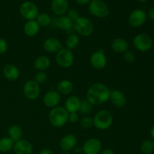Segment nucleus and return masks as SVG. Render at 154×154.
Here are the masks:
<instances>
[{
  "label": "nucleus",
  "instance_id": "1",
  "mask_svg": "<svg viewBox=\"0 0 154 154\" xmlns=\"http://www.w3.org/2000/svg\"><path fill=\"white\" fill-rule=\"evenodd\" d=\"M111 90L105 84L96 83L89 87L87 92V99L93 105H102L109 100Z\"/></svg>",
  "mask_w": 154,
  "mask_h": 154
},
{
  "label": "nucleus",
  "instance_id": "2",
  "mask_svg": "<svg viewBox=\"0 0 154 154\" xmlns=\"http://www.w3.org/2000/svg\"><path fill=\"white\" fill-rule=\"evenodd\" d=\"M69 114L64 107L57 106L52 108L48 114L49 123L55 128L63 127L69 121Z\"/></svg>",
  "mask_w": 154,
  "mask_h": 154
},
{
  "label": "nucleus",
  "instance_id": "3",
  "mask_svg": "<svg viewBox=\"0 0 154 154\" xmlns=\"http://www.w3.org/2000/svg\"><path fill=\"white\" fill-rule=\"evenodd\" d=\"M93 126L99 130H107L112 126L114 117L108 110L98 111L93 117Z\"/></svg>",
  "mask_w": 154,
  "mask_h": 154
},
{
  "label": "nucleus",
  "instance_id": "4",
  "mask_svg": "<svg viewBox=\"0 0 154 154\" xmlns=\"http://www.w3.org/2000/svg\"><path fill=\"white\" fill-rule=\"evenodd\" d=\"M74 29L80 35L88 37L94 32V25L93 22L86 17H80L74 21Z\"/></svg>",
  "mask_w": 154,
  "mask_h": 154
},
{
  "label": "nucleus",
  "instance_id": "5",
  "mask_svg": "<svg viewBox=\"0 0 154 154\" xmlns=\"http://www.w3.org/2000/svg\"><path fill=\"white\" fill-rule=\"evenodd\" d=\"M75 57L72 51L66 48H63L56 54V62L60 67L69 69L73 65Z\"/></svg>",
  "mask_w": 154,
  "mask_h": 154
},
{
  "label": "nucleus",
  "instance_id": "6",
  "mask_svg": "<svg viewBox=\"0 0 154 154\" xmlns=\"http://www.w3.org/2000/svg\"><path fill=\"white\" fill-rule=\"evenodd\" d=\"M134 47L140 52H147L152 48L153 41L151 37L146 33H139L133 38Z\"/></svg>",
  "mask_w": 154,
  "mask_h": 154
},
{
  "label": "nucleus",
  "instance_id": "7",
  "mask_svg": "<svg viewBox=\"0 0 154 154\" xmlns=\"http://www.w3.org/2000/svg\"><path fill=\"white\" fill-rule=\"evenodd\" d=\"M89 11L98 18H105L109 14L108 5L101 0H91L89 4Z\"/></svg>",
  "mask_w": 154,
  "mask_h": 154
},
{
  "label": "nucleus",
  "instance_id": "8",
  "mask_svg": "<svg viewBox=\"0 0 154 154\" xmlns=\"http://www.w3.org/2000/svg\"><path fill=\"white\" fill-rule=\"evenodd\" d=\"M20 13L27 21L35 20L39 14L36 5L32 2H25L23 3L20 7Z\"/></svg>",
  "mask_w": 154,
  "mask_h": 154
},
{
  "label": "nucleus",
  "instance_id": "9",
  "mask_svg": "<svg viewBox=\"0 0 154 154\" xmlns=\"http://www.w3.org/2000/svg\"><path fill=\"white\" fill-rule=\"evenodd\" d=\"M23 91L26 99L29 100H35L40 96V85H38L34 80H29L24 84Z\"/></svg>",
  "mask_w": 154,
  "mask_h": 154
},
{
  "label": "nucleus",
  "instance_id": "10",
  "mask_svg": "<svg viewBox=\"0 0 154 154\" xmlns=\"http://www.w3.org/2000/svg\"><path fill=\"white\" fill-rule=\"evenodd\" d=\"M91 66L97 70H102L107 66V57L102 49H99L91 54L90 58Z\"/></svg>",
  "mask_w": 154,
  "mask_h": 154
},
{
  "label": "nucleus",
  "instance_id": "11",
  "mask_svg": "<svg viewBox=\"0 0 154 154\" xmlns=\"http://www.w3.org/2000/svg\"><path fill=\"white\" fill-rule=\"evenodd\" d=\"M147 20V14L141 9H136L131 12L128 17V23L131 26L138 28L145 23Z\"/></svg>",
  "mask_w": 154,
  "mask_h": 154
},
{
  "label": "nucleus",
  "instance_id": "12",
  "mask_svg": "<svg viewBox=\"0 0 154 154\" xmlns=\"http://www.w3.org/2000/svg\"><path fill=\"white\" fill-rule=\"evenodd\" d=\"M102 144L99 139L95 138H89L84 143L82 151L84 154H99L102 150Z\"/></svg>",
  "mask_w": 154,
  "mask_h": 154
},
{
  "label": "nucleus",
  "instance_id": "13",
  "mask_svg": "<svg viewBox=\"0 0 154 154\" xmlns=\"http://www.w3.org/2000/svg\"><path fill=\"white\" fill-rule=\"evenodd\" d=\"M60 101H61V96L60 93L56 90H51L45 93L43 97L44 105L49 108H54L59 106Z\"/></svg>",
  "mask_w": 154,
  "mask_h": 154
},
{
  "label": "nucleus",
  "instance_id": "14",
  "mask_svg": "<svg viewBox=\"0 0 154 154\" xmlns=\"http://www.w3.org/2000/svg\"><path fill=\"white\" fill-rule=\"evenodd\" d=\"M14 154H32L33 151L32 144L28 140L21 138L14 142L13 147Z\"/></svg>",
  "mask_w": 154,
  "mask_h": 154
},
{
  "label": "nucleus",
  "instance_id": "15",
  "mask_svg": "<svg viewBox=\"0 0 154 154\" xmlns=\"http://www.w3.org/2000/svg\"><path fill=\"white\" fill-rule=\"evenodd\" d=\"M109 100L115 108H122L126 105V97L124 93L119 90H111L110 93Z\"/></svg>",
  "mask_w": 154,
  "mask_h": 154
},
{
  "label": "nucleus",
  "instance_id": "16",
  "mask_svg": "<svg viewBox=\"0 0 154 154\" xmlns=\"http://www.w3.org/2000/svg\"><path fill=\"white\" fill-rule=\"evenodd\" d=\"M78 143V138L73 134H68L62 138L60 141V147L63 152H69L73 150Z\"/></svg>",
  "mask_w": 154,
  "mask_h": 154
},
{
  "label": "nucleus",
  "instance_id": "17",
  "mask_svg": "<svg viewBox=\"0 0 154 154\" xmlns=\"http://www.w3.org/2000/svg\"><path fill=\"white\" fill-rule=\"evenodd\" d=\"M43 48L45 51L51 54H57L63 48L61 42L57 38H48L43 42Z\"/></svg>",
  "mask_w": 154,
  "mask_h": 154
},
{
  "label": "nucleus",
  "instance_id": "18",
  "mask_svg": "<svg viewBox=\"0 0 154 154\" xmlns=\"http://www.w3.org/2000/svg\"><path fill=\"white\" fill-rule=\"evenodd\" d=\"M69 9L68 0H53L51 2V10L58 16H63Z\"/></svg>",
  "mask_w": 154,
  "mask_h": 154
},
{
  "label": "nucleus",
  "instance_id": "19",
  "mask_svg": "<svg viewBox=\"0 0 154 154\" xmlns=\"http://www.w3.org/2000/svg\"><path fill=\"white\" fill-rule=\"evenodd\" d=\"M81 99L76 96H71L66 99L64 108L69 113L78 112L81 107Z\"/></svg>",
  "mask_w": 154,
  "mask_h": 154
},
{
  "label": "nucleus",
  "instance_id": "20",
  "mask_svg": "<svg viewBox=\"0 0 154 154\" xmlns=\"http://www.w3.org/2000/svg\"><path fill=\"white\" fill-rule=\"evenodd\" d=\"M3 74L6 79L11 81H14L19 78L20 72L16 66L13 64H7L3 69Z\"/></svg>",
  "mask_w": 154,
  "mask_h": 154
},
{
  "label": "nucleus",
  "instance_id": "21",
  "mask_svg": "<svg viewBox=\"0 0 154 154\" xmlns=\"http://www.w3.org/2000/svg\"><path fill=\"white\" fill-rule=\"evenodd\" d=\"M129 43L127 41L122 38H117L112 41L111 48L113 51L117 54H124L129 50Z\"/></svg>",
  "mask_w": 154,
  "mask_h": 154
},
{
  "label": "nucleus",
  "instance_id": "22",
  "mask_svg": "<svg viewBox=\"0 0 154 154\" xmlns=\"http://www.w3.org/2000/svg\"><path fill=\"white\" fill-rule=\"evenodd\" d=\"M40 27L35 20L27 21L23 26L24 34L28 37H34L39 32Z\"/></svg>",
  "mask_w": 154,
  "mask_h": 154
},
{
  "label": "nucleus",
  "instance_id": "23",
  "mask_svg": "<svg viewBox=\"0 0 154 154\" xmlns=\"http://www.w3.org/2000/svg\"><path fill=\"white\" fill-rule=\"evenodd\" d=\"M56 26L57 28L63 31H69L74 28V21L66 15L59 17L56 20Z\"/></svg>",
  "mask_w": 154,
  "mask_h": 154
},
{
  "label": "nucleus",
  "instance_id": "24",
  "mask_svg": "<svg viewBox=\"0 0 154 154\" xmlns=\"http://www.w3.org/2000/svg\"><path fill=\"white\" fill-rule=\"evenodd\" d=\"M51 59L45 55L40 56L35 60L33 66L36 70L39 72H44L51 66Z\"/></svg>",
  "mask_w": 154,
  "mask_h": 154
},
{
  "label": "nucleus",
  "instance_id": "25",
  "mask_svg": "<svg viewBox=\"0 0 154 154\" xmlns=\"http://www.w3.org/2000/svg\"><path fill=\"white\" fill-rule=\"evenodd\" d=\"M74 86L72 81L69 80H63L57 85V92L60 95H69L73 91Z\"/></svg>",
  "mask_w": 154,
  "mask_h": 154
},
{
  "label": "nucleus",
  "instance_id": "26",
  "mask_svg": "<svg viewBox=\"0 0 154 154\" xmlns=\"http://www.w3.org/2000/svg\"><path fill=\"white\" fill-rule=\"evenodd\" d=\"M8 137L11 139L13 140L14 142L19 141L23 137V130L22 128L18 125H12L9 127L8 130Z\"/></svg>",
  "mask_w": 154,
  "mask_h": 154
},
{
  "label": "nucleus",
  "instance_id": "27",
  "mask_svg": "<svg viewBox=\"0 0 154 154\" xmlns=\"http://www.w3.org/2000/svg\"><path fill=\"white\" fill-rule=\"evenodd\" d=\"M14 141L9 137H4L0 139V151L2 153H7L13 149Z\"/></svg>",
  "mask_w": 154,
  "mask_h": 154
},
{
  "label": "nucleus",
  "instance_id": "28",
  "mask_svg": "<svg viewBox=\"0 0 154 154\" xmlns=\"http://www.w3.org/2000/svg\"><path fill=\"white\" fill-rule=\"evenodd\" d=\"M80 38L79 37H78V35H77L75 34L69 35L66 39V48L72 51V50L75 49V48L78 46Z\"/></svg>",
  "mask_w": 154,
  "mask_h": 154
},
{
  "label": "nucleus",
  "instance_id": "29",
  "mask_svg": "<svg viewBox=\"0 0 154 154\" xmlns=\"http://www.w3.org/2000/svg\"><path fill=\"white\" fill-rule=\"evenodd\" d=\"M35 20L40 26L43 27L48 26L51 25V22H52L51 17L47 13L38 14V15L36 17Z\"/></svg>",
  "mask_w": 154,
  "mask_h": 154
},
{
  "label": "nucleus",
  "instance_id": "30",
  "mask_svg": "<svg viewBox=\"0 0 154 154\" xmlns=\"http://www.w3.org/2000/svg\"><path fill=\"white\" fill-rule=\"evenodd\" d=\"M141 151L144 154H151L154 151V141L152 139H147L141 143Z\"/></svg>",
  "mask_w": 154,
  "mask_h": 154
},
{
  "label": "nucleus",
  "instance_id": "31",
  "mask_svg": "<svg viewBox=\"0 0 154 154\" xmlns=\"http://www.w3.org/2000/svg\"><path fill=\"white\" fill-rule=\"evenodd\" d=\"M92 110H93V105L87 99L81 100V107H80V109L78 111L80 114L86 116L90 114L92 112Z\"/></svg>",
  "mask_w": 154,
  "mask_h": 154
},
{
  "label": "nucleus",
  "instance_id": "32",
  "mask_svg": "<svg viewBox=\"0 0 154 154\" xmlns=\"http://www.w3.org/2000/svg\"><path fill=\"white\" fill-rule=\"evenodd\" d=\"M48 79V75L45 72H38L35 74L34 78V81L37 83L38 85L45 84Z\"/></svg>",
  "mask_w": 154,
  "mask_h": 154
},
{
  "label": "nucleus",
  "instance_id": "33",
  "mask_svg": "<svg viewBox=\"0 0 154 154\" xmlns=\"http://www.w3.org/2000/svg\"><path fill=\"white\" fill-rule=\"evenodd\" d=\"M80 124H81V127L84 129H90L93 126V120L91 117L85 116L81 119Z\"/></svg>",
  "mask_w": 154,
  "mask_h": 154
},
{
  "label": "nucleus",
  "instance_id": "34",
  "mask_svg": "<svg viewBox=\"0 0 154 154\" xmlns=\"http://www.w3.org/2000/svg\"><path fill=\"white\" fill-rule=\"evenodd\" d=\"M123 54V59L128 63H133L135 60V54L133 51L128 50Z\"/></svg>",
  "mask_w": 154,
  "mask_h": 154
},
{
  "label": "nucleus",
  "instance_id": "35",
  "mask_svg": "<svg viewBox=\"0 0 154 154\" xmlns=\"http://www.w3.org/2000/svg\"><path fill=\"white\" fill-rule=\"evenodd\" d=\"M67 16L73 21L76 20L78 17H80L79 13H78V11L75 10V9H71V10H69V11H68Z\"/></svg>",
  "mask_w": 154,
  "mask_h": 154
},
{
  "label": "nucleus",
  "instance_id": "36",
  "mask_svg": "<svg viewBox=\"0 0 154 154\" xmlns=\"http://www.w3.org/2000/svg\"><path fill=\"white\" fill-rule=\"evenodd\" d=\"M8 48L7 42L2 38H0V54H3L6 53Z\"/></svg>",
  "mask_w": 154,
  "mask_h": 154
},
{
  "label": "nucleus",
  "instance_id": "37",
  "mask_svg": "<svg viewBox=\"0 0 154 154\" xmlns=\"http://www.w3.org/2000/svg\"><path fill=\"white\" fill-rule=\"evenodd\" d=\"M79 120V116H78V113L73 112L69 113V121L72 123H75L78 121Z\"/></svg>",
  "mask_w": 154,
  "mask_h": 154
},
{
  "label": "nucleus",
  "instance_id": "38",
  "mask_svg": "<svg viewBox=\"0 0 154 154\" xmlns=\"http://www.w3.org/2000/svg\"><path fill=\"white\" fill-rule=\"evenodd\" d=\"M38 154H54V152L49 148H43L39 151Z\"/></svg>",
  "mask_w": 154,
  "mask_h": 154
},
{
  "label": "nucleus",
  "instance_id": "39",
  "mask_svg": "<svg viewBox=\"0 0 154 154\" xmlns=\"http://www.w3.org/2000/svg\"><path fill=\"white\" fill-rule=\"evenodd\" d=\"M75 2L79 5H86L87 4H90L91 0H75Z\"/></svg>",
  "mask_w": 154,
  "mask_h": 154
},
{
  "label": "nucleus",
  "instance_id": "40",
  "mask_svg": "<svg viewBox=\"0 0 154 154\" xmlns=\"http://www.w3.org/2000/svg\"><path fill=\"white\" fill-rule=\"evenodd\" d=\"M147 17H148L151 20L154 21V8H150L147 14Z\"/></svg>",
  "mask_w": 154,
  "mask_h": 154
},
{
  "label": "nucleus",
  "instance_id": "41",
  "mask_svg": "<svg viewBox=\"0 0 154 154\" xmlns=\"http://www.w3.org/2000/svg\"><path fill=\"white\" fill-rule=\"evenodd\" d=\"M100 154H115L114 153V150H111V148H106L105 150H102V152H100Z\"/></svg>",
  "mask_w": 154,
  "mask_h": 154
},
{
  "label": "nucleus",
  "instance_id": "42",
  "mask_svg": "<svg viewBox=\"0 0 154 154\" xmlns=\"http://www.w3.org/2000/svg\"><path fill=\"white\" fill-rule=\"evenodd\" d=\"M150 136H151L152 139L154 140V125L152 126L151 129H150Z\"/></svg>",
  "mask_w": 154,
  "mask_h": 154
},
{
  "label": "nucleus",
  "instance_id": "43",
  "mask_svg": "<svg viewBox=\"0 0 154 154\" xmlns=\"http://www.w3.org/2000/svg\"><path fill=\"white\" fill-rule=\"evenodd\" d=\"M59 154H72V153H69V152H63V153H59Z\"/></svg>",
  "mask_w": 154,
  "mask_h": 154
},
{
  "label": "nucleus",
  "instance_id": "44",
  "mask_svg": "<svg viewBox=\"0 0 154 154\" xmlns=\"http://www.w3.org/2000/svg\"><path fill=\"white\" fill-rule=\"evenodd\" d=\"M139 2H147V0H138Z\"/></svg>",
  "mask_w": 154,
  "mask_h": 154
},
{
  "label": "nucleus",
  "instance_id": "45",
  "mask_svg": "<svg viewBox=\"0 0 154 154\" xmlns=\"http://www.w3.org/2000/svg\"><path fill=\"white\" fill-rule=\"evenodd\" d=\"M0 106H1V102H0Z\"/></svg>",
  "mask_w": 154,
  "mask_h": 154
}]
</instances>
